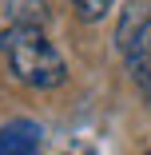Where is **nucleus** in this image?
I'll return each instance as SVG.
<instances>
[{
  "mask_svg": "<svg viewBox=\"0 0 151 155\" xmlns=\"http://www.w3.org/2000/svg\"><path fill=\"white\" fill-rule=\"evenodd\" d=\"M147 155H151V151H147Z\"/></svg>",
  "mask_w": 151,
  "mask_h": 155,
  "instance_id": "423d86ee",
  "label": "nucleus"
},
{
  "mask_svg": "<svg viewBox=\"0 0 151 155\" xmlns=\"http://www.w3.org/2000/svg\"><path fill=\"white\" fill-rule=\"evenodd\" d=\"M111 4H115V0H72V8H76V16H80V20H87V24H96V20H103V16L111 12Z\"/></svg>",
  "mask_w": 151,
  "mask_h": 155,
  "instance_id": "39448f33",
  "label": "nucleus"
},
{
  "mask_svg": "<svg viewBox=\"0 0 151 155\" xmlns=\"http://www.w3.org/2000/svg\"><path fill=\"white\" fill-rule=\"evenodd\" d=\"M44 151V131L32 119H12L0 127V155H40Z\"/></svg>",
  "mask_w": 151,
  "mask_h": 155,
  "instance_id": "7ed1b4c3",
  "label": "nucleus"
},
{
  "mask_svg": "<svg viewBox=\"0 0 151 155\" xmlns=\"http://www.w3.org/2000/svg\"><path fill=\"white\" fill-rule=\"evenodd\" d=\"M8 20L24 24V28H44L48 24V4L44 0H8Z\"/></svg>",
  "mask_w": 151,
  "mask_h": 155,
  "instance_id": "20e7f679",
  "label": "nucleus"
},
{
  "mask_svg": "<svg viewBox=\"0 0 151 155\" xmlns=\"http://www.w3.org/2000/svg\"><path fill=\"white\" fill-rule=\"evenodd\" d=\"M0 56L8 60V72L36 91H52L68 80V64L64 56L52 48V40L40 28H24V24H8L0 32Z\"/></svg>",
  "mask_w": 151,
  "mask_h": 155,
  "instance_id": "f257e3e1",
  "label": "nucleus"
},
{
  "mask_svg": "<svg viewBox=\"0 0 151 155\" xmlns=\"http://www.w3.org/2000/svg\"><path fill=\"white\" fill-rule=\"evenodd\" d=\"M115 40H119V52H123V60H127L131 80L143 87V96H151V8L135 4L123 16Z\"/></svg>",
  "mask_w": 151,
  "mask_h": 155,
  "instance_id": "f03ea898",
  "label": "nucleus"
}]
</instances>
